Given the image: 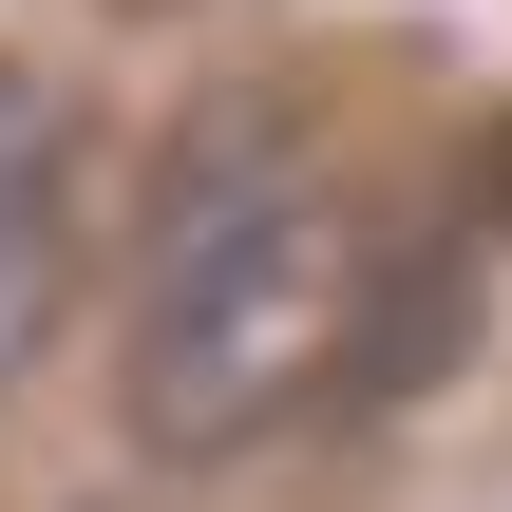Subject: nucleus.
I'll list each match as a JSON object with an SVG mask.
<instances>
[{
	"instance_id": "nucleus-1",
	"label": "nucleus",
	"mask_w": 512,
	"mask_h": 512,
	"mask_svg": "<svg viewBox=\"0 0 512 512\" xmlns=\"http://www.w3.org/2000/svg\"><path fill=\"white\" fill-rule=\"evenodd\" d=\"M342 285H361V209H342L323 133L285 95H209L152 152V209L114 247V399H133V437L152 456H266L323 399Z\"/></svg>"
},
{
	"instance_id": "nucleus-2",
	"label": "nucleus",
	"mask_w": 512,
	"mask_h": 512,
	"mask_svg": "<svg viewBox=\"0 0 512 512\" xmlns=\"http://www.w3.org/2000/svg\"><path fill=\"white\" fill-rule=\"evenodd\" d=\"M494 228H512V152H456V190H437L399 247H361L342 342H323V418H418V399L456 380L475 285H494Z\"/></svg>"
},
{
	"instance_id": "nucleus-3",
	"label": "nucleus",
	"mask_w": 512,
	"mask_h": 512,
	"mask_svg": "<svg viewBox=\"0 0 512 512\" xmlns=\"http://www.w3.org/2000/svg\"><path fill=\"white\" fill-rule=\"evenodd\" d=\"M76 266H95V228H76V152L0 171V399L57 361V323H76Z\"/></svg>"
}]
</instances>
